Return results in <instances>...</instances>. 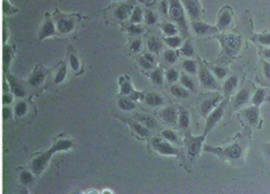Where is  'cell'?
<instances>
[{"instance_id": "obj_1", "label": "cell", "mask_w": 270, "mask_h": 194, "mask_svg": "<svg viewBox=\"0 0 270 194\" xmlns=\"http://www.w3.org/2000/svg\"><path fill=\"white\" fill-rule=\"evenodd\" d=\"M72 146V142L68 140H62L56 142V144L49 150L48 151L46 152L41 154L39 158H36L33 162V170L34 172L37 173H41L49 161L50 158L51 157L53 154L58 151H64V150H67Z\"/></svg>"}, {"instance_id": "obj_2", "label": "cell", "mask_w": 270, "mask_h": 194, "mask_svg": "<svg viewBox=\"0 0 270 194\" xmlns=\"http://www.w3.org/2000/svg\"><path fill=\"white\" fill-rule=\"evenodd\" d=\"M56 34V29L53 21L48 16L46 17L45 22L39 32V39H43L48 37H51Z\"/></svg>"}, {"instance_id": "obj_3", "label": "cell", "mask_w": 270, "mask_h": 194, "mask_svg": "<svg viewBox=\"0 0 270 194\" xmlns=\"http://www.w3.org/2000/svg\"><path fill=\"white\" fill-rule=\"evenodd\" d=\"M224 103H222L209 117L208 122H207L206 124V128L205 129V133H208V131L215 126V124L218 122V120L222 116L223 113V110H224Z\"/></svg>"}, {"instance_id": "obj_4", "label": "cell", "mask_w": 270, "mask_h": 194, "mask_svg": "<svg viewBox=\"0 0 270 194\" xmlns=\"http://www.w3.org/2000/svg\"><path fill=\"white\" fill-rule=\"evenodd\" d=\"M74 28V22L67 16H60L57 20V28L61 33H69Z\"/></svg>"}, {"instance_id": "obj_5", "label": "cell", "mask_w": 270, "mask_h": 194, "mask_svg": "<svg viewBox=\"0 0 270 194\" xmlns=\"http://www.w3.org/2000/svg\"><path fill=\"white\" fill-rule=\"evenodd\" d=\"M154 145L160 153L164 154H177L178 151L166 142H162L158 139L154 141Z\"/></svg>"}, {"instance_id": "obj_6", "label": "cell", "mask_w": 270, "mask_h": 194, "mask_svg": "<svg viewBox=\"0 0 270 194\" xmlns=\"http://www.w3.org/2000/svg\"><path fill=\"white\" fill-rule=\"evenodd\" d=\"M224 41L226 46L230 51H236L240 44L239 38L231 34L226 35L224 38Z\"/></svg>"}, {"instance_id": "obj_7", "label": "cell", "mask_w": 270, "mask_h": 194, "mask_svg": "<svg viewBox=\"0 0 270 194\" xmlns=\"http://www.w3.org/2000/svg\"><path fill=\"white\" fill-rule=\"evenodd\" d=\"M200 78L202 83L208 87L215 88L217 86V83L213 77L211 75L208 70H202L200 72Z\"/></svg>"}, {"instance_id": "obj_8", "label": "cell", "mask_w": 270, "mask_h": 194, "mask_svg": "<svg viewBox=\"0 0 270 194\" xmlns=\"http://www.w3.org/2000/svg\"><path fill=\"white\" fill-rule=\"evenodd\" d=\"M161 117L169 123H173L177 120V116L173 109H167L163 111L160 114Z\"/></svg>"}, {"instance_id": "obj_9", "label": "cell", "mask_w": 270, "mask_h": 194, "mask_svg": "<svg viewBox=\"0 0 270 194\" xmlns=\"http://www.w3.org/2000/svg\"><path fill=\"white\" fill-rule=\"evenodd\" d=\"M130 13V8L127 5H122L120 6L115 11L116 16L120 20H124L128 18Z\"/></svg>"}, {"instance_id": "obj_10", "label": "cell", "mask_w": 270, "mask_h": 194, "mask_svg": "<svg viewBox=\"0 0 270 194\" xmlns=\"http://www.w3.org/2000/svg\"><path fill=\"white\" fill-rule=\"evenodd\" d=\"M136 118L141 123L145 124L149 128H153L156 125V121L151 117L144 115H137Z\"/></svg>"}, {"instance_id": "obj_11", "label": "cell", "mask_w": 270, "mask_h": 194, "mask_svg": "<svg viewBox=\"0 0 270 194\" xmlns=\"http://www.w3.org/2000/svg\"><path fill=\"white\" fill-rule=\"evenodd\" d=\"M120 85H121V93L122 94H128L131 92V86L128 81V80L126 79L124 77H121L120 79Z\"/></svg>"}, {"instance_id": "obj_12", "label": "cell", "mask_w": 270, "mask_h": 194, "mask_svg": "<svg viewBox=\"0 0 270 194\" xmlns=\"http://www.w3.org/2000/svg\"><path fill=\"white\" fill-rule=\"evenodd\" d=\"M202 141L203 139L198 138L196 139V141H194V142L191 144V145L189 147L188 151H189V153L192 156H196L199 153L201 148V145H202Z\"/></svg>"}, {"instance_id": "obj_13", "label": "cell", "mask_w": 270, "mask_h": 194, "mask_svg": "<svg viewBox=\"0 0 270 194\" xmlns=\"http://www.w3.org/2000/svg\"><path fill=\"white\" fill-rule=\"evenodd\" d=\"M147 103L151 106H156L162 103V100L160 96L154 93H149L146 97Z\"/></svg>"}, {"instance_id": "obj_14", "label": "cell", "mask_w": 270, "mask_h": 194, "mask_svg": "<svg viewBox=\"0 0 270 194\" xmlns=\"http://www.w3.org/2000/svg\"><path fill=\"white\" fill-rule=\"evenodd\" d=\"M249 98V92L245 90H242L236 96V105L239 106L245 103Z\"/></svg>"}, {"instance_id": "obj_15", "label": "cell", "mask_w": 270, "mask_h": 194, "mask_svg": "<svg viewBox=\"0 0 270 194\" xmlns=\"http://www.w3.org/2000/svg\"><path fill=\"white\" fill-rule=\"evenodd\" d=\"M119 107L123 110H130L135 107V104L128 98H121L118 102Z\"/></svg>"}, {"instance_id": "obj_16", "label": "cell", "mask_w": 270, "mask_h": 194, "mask_svg": "<svg viewBox=\"0 0 270 194\" xmlns=\"http://www.w3.org/2000/svg\"><path fill=\"white\" fill-rule=\"evenodd\" d=\"M130 125L131 126L137 133H139L141 136H147L149 134V131L147 128L141 126L139 123L135 122H131Z\"/></svg>"}, {"instance_id": "obj_17", "label": "cell", "mask_w": 270, "mask_h": 194, "mask_svg": "<svg viewBox=\"0 0 270 194\" xmlns=\"http://www.w3.org/2000/svg\"><path fill=\"white\" fill-rule=\"evenodd\" d=\"M186 5L187 9L189 11L191 15H192L193 16H196L198 15V9L197 7V5L193 1L188 0L186 2Z\"/></svg>"}, {"instance_id": "obj_18", "label": "cell", "mask_w": 270, "mask_h": 194, "mask_svg": "<svg viewBox=\"0 0 270 194\" xmlns=\"http://www.w3.org/2000/svg\"><path fill=\"white\" fill-rule=\"evenodd\" d=\"M258 110L254 107L250 108L246 112L247 117L251 123H254L256 121L257 118H258Z\"/></svg>"}, {"instance_id": "obj_19", "label": "cell", "mask_w": 270, "mask_h": 194, "mask_svg": "<svg viewBox=\"0 0 270 194\" xmlns=\"http://www.w3.org/2000/svg\"><path fill=\"white\" fill-rule=\"evenodd\" d=\"M44 74L42 71H37V72H35L34 74L32 77L31 79V83L32 84H41L43 80H44Z\"/></svg>"}, {"instance_id": "obj_20", "label": "cell", "mask_w": 270, "mask_h": 194, "mask_svg": "<svg viewBox=\"0 0 270 194\" xmlns=\"http://www.w3.org/2000/svg\"><path fill=\"white\" fill-rule=\"evenodd\" d=\"M215 102V100H211V99L205 100V101L202 103V111L203 112V113L205 115L208 114V112L211 110L213 106H214Z\"/></svg>"}, {"instance_id": "obj_21", "label": "cell", "mask_w": 270, "mask_h": 194, "mask_svg": "<svg viewBox=\"0 0 270 194\" xmlns=\"http://www.w3.org/2000/svg\"><path fill=\"white\" fill-rule=\"evenodd\" d=\"M237 78L235 77H232L227 80V82L225 83L224 84V88L226 90L230 92L237 86Z\"/></svg>"}, {"instance_id": "obj_22", "label": "cell", "mask_w": 270, "mask_h": 194, "mask_svg": "<svg viewBox=\"0 0 270 194\" xmlns=\"http://www.w3.org/2000/svg\"><path fill=\"white\" fill-rule=\"evenodd\" d=\"M148 45L150 51L153 52H157L160 49L162 45L159 40L156 39H152L149 41Z\"/></svg>"}, {"instance_id": "obj_23", "label": "cell", "mask_w": 270, "mask_h": 194, "mask_svg": "<svg viewBox=\"0 0 270 194\" xmlns=\"http://www.w3.org/2000/svg\"><path fill=\"white\" fill-rule=\"evenodd\" d=\"M172 92L175 96L179 97H186L188 96V92L182 88L178 86H173L172 88Z\"/></svg>"}, {"instance_id": "obj_24", "label": "cell", "mask_w": 270, "mask_h": 194, "mask_svg": "<svg viewBox=\"0 0 270 194\" xmlns=\"http://www.w3.org/2000/svg\"><path fill=\"white\" fill-rule=\"evenodd\" d=\"M170 14L173 18L175 20H179L183 16V12L177 6H173L170 9Z\"/></svg>"}, {"instance_id": "obj_25", "label": "cell", "mask_w": 270, "mask_h": 194, "mask_svg": "<svg viewBox=\"0 0 270 194\" xmlns=\"http://www.w3.org/2000/svg\"><path fill=\"white\" fill-rule=\"evenodd\" d=\"M264 95H265L264 91H263L262 90H259L256 93V94L253 98V103L256 105H259L263 101V98H264Z\"/></svg>"}, {"instance_id": "obj_26", "label": "cell", "mask_w": 270, "mask_h": 194, "mask_svg": "<svg viewBox=\"0 0 270 194\" xmlns=\"http://www.w3.org/2000/svg\"><path fill=\"white\" fill-rule=\"evenodd\" d=\"M180 123L183 128H187L189 124V118L187 112H183L180 115Z\"/></svg>"}, {"instance_id": "obj_27", "label": "cell", "mask_w": 270, "mask_h": 194, "mask_svg": "<svg viewBox=\"0 0 270 194\" xmlns=\"http://www.w3.org/2000/svg\"><path fill=\"white\" fill-rule=\"evenodd\" d=\"M228 154L231 158H236L240 156L241 154V149L238 146L235 145L230 149Z\"/></svg>"}, {"instance_id": "obj_28", "label": "cell", "mask_w": 270, "mask_h": 194, "mask_svg": "<svg viewBox=\"0 0 270 194\" xmlns=\"http://www.w3.org/2000/svg\"><path fill=\"white\" fill-rule=\"evenodd\" d=\"M230 22V16L228 13H224L222 15V16L220 18L219 20V25L221 27H226Z\"/></svg>"}, {"instance_id": "obj_29", "label": "cell", "mask_w": 270, "mask_h": 194, "mask_svg": "<svg viewBox=\"0 0 270 194\" xmlns=\"http://www.w3.org/2000/svg\"><path fill=\"white\" fill-rule=\"evenodd\" d=\"M142 15L140 8L137 7L133 12L132 16H131V21L133 22H140L141 20Z\"/></svg>"}, {"instance_id": "obj_30", "label": "cell", "mask_w": 270, "mask_h": 194, "mask_svg": "<svg viewBox=\"0 0 270 194\" xmlns=\"http://www.w3.org/2000/svg\"><path fill=\"white\" fill-rule=\"evenodd\" d=\"M26 111V105L24 103L21 102L17 104L16 107L15 108V111L18 116L23 115L25 113Z\"/></svg>"}, {"instance_id": "obj_31", "label": "cell", "mask_w": 270, "mask_h": 194, "mask_svg": "<svg viewBox=\"0 0 270 194\" xmlns=\"http://www.w3.org/2000/svg\"><path fill=\"white\" fill-rule=\"evenodd\" d=\"M152 78H153V80L156 84H162V73L160 70L155 71L153 73Z\"/></svg>"}, {"instance_id": "obj_32", "label": "cell", "mask_w": 270, "mask_h": 194, "mask_svg": "<svg viewBox=\"0 0 270 194\" xmlns=\"http://www.w3.org/2000/svg\"><path fill=\"white\" fill-rule=\"evenodd\" d=\"M208 29V26L203 23H198L195 25V30L198 34L205 33Z\"/></svg>"}, {"instance_id": "obj_33", "label": "cell", "mask_w": 270, "mask_h": 194, "mask_svg": "<svg viewBox=\"0 0 270 194\" xmlns=\"http://www.w3.org/2000/svg\"><path fill=\"white\" fill-rule=\"evenodd\" d=\"M184 67L187 71L190 73H193L196 70L195 64L192 61H186L184 63Z\"/></svg>"}, {"instance_id": "obj_34", "label": "cell", "mask_w": 270, "mask_h": 194, "mask_svg": "<svg viewBox=\"0 0 270 194\" xmlns=\"http://www.w3.org/2000/svg\"><path fill=\"white\" fill-rule=\"evenodd\" d=\"M182 83H183V84L185 86L188 88L189 89H190V90L194 89V83H193L192 81L188 77L183 76V77H182Z\"/></svg>"}, {"instance_id": "obj_35", "label": "cell", "mask_w": 270, "mask_h": 194, "mask_svg": "<svg viewBox=\"0 0 270 194\" xmlns=\"http://www.w3.org/2000/svg\"><path fill=\"white\" fill-rule=\"evenodd\" d=\"M163 135L166 137V139H167L169 141H176L177 137L176 135H175L172 131L169 130H165L163 131Z\"/></svg>"}, {"instance_id": "obj_36", "label": "cell", "mask_w": 270, "mask_h": 194, "mask_svg": "<svg viewBox=\"0 0 270 194\" xmlns=\"http://www.w3.org/2000/svg\"><path fill=\"white\" fill-rule=\"evenodd\" d=\"M164 29L165 31V32L169 35H172L175 34L176 33V29L175 28V26H173L172 24H166V26L164 28Z\"/></svg>"}, {"instance_id": "obj_37", "label": "cell", "mask_w": 270, "mask_h": 194, "mask_svg": "<svg viewBox=\"0 0 270 194\" xmlns=\"http://www.w3.org/2000/svg\"><path fill=\"white\" fill-rule=\"evenodd\" d=\"M66 73V67H62L60 69V70H59V71H58V73L57 74V76H56V82H57V83L60 82V81H62L63 79H64V77H65Z\"/></svg>"}, {"instance_id": "obj_38", "label": "cell", "mask_w": 270, "mask_h": 194, "mask_svg": "<svg viewBox=\"0 0 270 194\" xmlns=\"http://www.w3.org/2000/svg\"><path fill=\"white\" fill-rule=\"evenodd\" d=\"M166 42L172 47H177L180 43V39L178 37H173V38H169L166 39Z\"/></svg>"}, {"instance_id": "obj_39", "label": "cell", "mask_w": 270, "mask_h": 194, "mask_svg": "<svg viewBox=\"0 0 270 194\" xmlns=\"http://www.w3.org/2000/svg\"><path fill=\"white\" fill-rule=\"evenodd\" d=\"M165 57H166V60L168 61L171 62V63L175 61V60H176V56H175V54L174 53V52H173L172 51H167L165 54Z\"/></svg>"}, {"instance_id": "obj_40", "label": "cell", "mask_w": 270, "mask_h": 194, "mask_svg": "<svg viewBox=\"0 0 270 194\" xmlns=\"http://www.w3.org/2000/svg\"><path fill=\"white\" fill-rule=\"evenodd\" d=\"M167 77L169 81H175L178 78V74L175 70H170L167 73Z\"/></svg>"}, {"instance_id": "obj_41", "label": "cell", "mask_w": 270, "mask_h": 194, "mask_svg": "<svg viewBox=\"0 0 270 194\" xmlns=\"http://www.w3.org/2000/svg\"><path fill=\"white\" fill-rule=\"evenodd\" d=\"M21 180L24 183H30V181L32 180V177L29 173L24 172L21 174Z\"/></svg>"}, {"instance_id": "obj_42", "label": "cell", "mask_w": 270, "mask_h": 194, "mask_svg": "<svg viewBox=\"0 0 270 194\" xmlns=\"http://www.w3.org/2000/svg\"><path fill=\"white\" fill-rule=\"evenodd\" d=\"M182 52H183V54H185L186 56H190L193 53V49L190 46L189 44L186 43L183 47V48H182Z\"/></svg>"}, {"instance_id": "obj_43", "label": "cell", "mask_w": 270, "mask_h": 194, "mask_svg": "<svg viewBox=\"0 0 270 194\" xmlns=\"http://www.w3.org/2000/svg\"><path fill=\"white\" fill-rule=\"evenodd\" d=\"M150 63H151V61H150L145 57L141 58L140 60L141 65L145 69H149L150 67H151V64H150Z\"/></svg>"}, {"instance_id": "obj_44", "label": "cell", "mask_w": 270, "mask_h": 194, "mask_svg": "<svg viewBox=\"0 0 270 194\" xmlns=\"http://www.w3.org/2000/svg\"><path fill=\"white\" fill-rule=\"evenodd\" d=\"M70 63H71V65L73 67V70H77L79 67V62L78 60L77 59V58L75 57V56H71L70 58Z\"/></svg>"}, {"instance_id": "obj_45", "label": "cell", "mask_w": 270, "mask_h": 194, "mask_svg": "<svg viewBox=\"0 0 270 194\" xmlns=\"http://www.w3.org/2000/svg\"><path fill=\"white\" fill-rule=\"evenodd\" d=\"M215 72L217 74V76L220 78H222L223 77L225 76V74H226V71L224 70V69H222L221 67L215 68Z\"/></svg>"}, {"instance_id": "obj_46", "label": "cell", "mask_w": 270, "mask_h": 194, "mask_svg": "<svg viewBox=\"0 0 270 194\" xmlns=\"http://www.w3.org/2000/svg\"><path fill=\"white\" fill-rule=\"evenodd\" d=\"M260 41L265 45H270V35H263L259 38Z\"/></svg>"}, {"instance_id": "obj_47", "label": "cell", "mask_w": 270, "mask_h": 194, "mask_svg": "<svg viewBox=\"0 0 270 194\" xmlns=\"http://www.w3.org/2000/svg\"><path fill=\"white\" fill-rule=\"evenodd\" d=\"M146 20H147V23H149V24H153L156 21V18H155L154 16L153 15V14L152 13V12H148L147 16H146Z\"/></svg>"}, {"instance_id": "obj_48", "label": "cell", "mask_w": 270, "mask_h": 194, "mask_svg": "<svg viewBox=\"0 0 270 194\" xmlns=\"http://www.w3.org/2000/svg\"><path fill=\"white\" fill-rule=\"evenodd\" d=\"M130 32L132 34H140L141 32V29L139 27H137L136 26H134V25H132V26H131L129 28Z\"/></svg>"}, {"instance_id": "obj_49", "label": "cell", "mask_w": 270, "mask_h": 194, "mask_svg": "<svg viewBox=\"0 0 270 194\" xmlns=\"http://www.w3.org/2000/svg\"><path fill=\"white\" fill-rule=\"evenodd\" d=\"M140 45H141V43L140 41H135L134 42H133L132 44H131V48H132L134 51H138V50H139Z\"/></svg>"}, {"instance_id": "obj_50", "label": "cell", "mask_w": 270, "mask_h": 194, "mask_svg": "<svg viewBox=\"0 0 270 194\" xmlns=\"http://www.w3.org/2000/svg\"><path fill=\"white\" fill-rule=\"evenodd\" d=\"M264 71L265 73L268 77L270 78V65L266 63L264 65Z\"/></svg>"}, {"instance_id": "obj_51", "label": "cell", "mask_w": 270, "mask_h": 194, "mask_svg": "<svg viewBox=\"0 0 270 194\" xmlns=\"http://www.w3.org/2000/svg\"><path fill=\"white\" fill-rule=\"evenodd\" d=\"M141 1L147 5H151L154 3L155 0H141Z\"/></svg>"}, {"instance_id": "obj_52", "label": "cell", "mask_w": 270, "mask_h": 194, "mask_svg": "<svg viewBox=\"0 0 270 194\" xmlns=\"http://www.w3.org/2000/svg\"><path fill=\"white\" fill-rule=\"evenodd\" d=\"M3 100L5 103H9L11 101V98L9 96H5L3 97Z\"/></svg>"}, {"instance_id": "obj_53", "label": "cell", "mask_w": 270, "mask_h": 194, "mask_svg": "<svg viewBox=\"0 0 270 194\" xmlns=\"http://www.w3.org/2000/svg\"><path fill=\"white\" fill-rule=\"evenodd\" d=\"M266 55L270 58V51H268L266 52Z\"/></svg>"}, {"instance_id": "obj_54", "label": "cell", "mask_w": 270, "mask_h": 194, "mask_svg": "<svg viewBox=\"0 0 270 194\" xmlns=\"http://www.w3.org/2000/svg\"><path fill=\"white\" fill-rule=\"evenodd\" d=\"M269 152H270V151H269Z\"/></svg>"}]
</instances>
